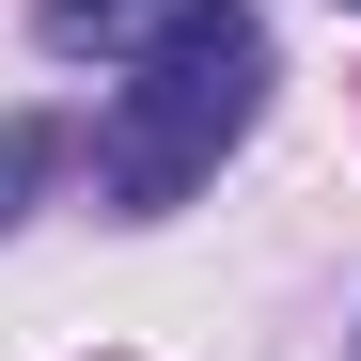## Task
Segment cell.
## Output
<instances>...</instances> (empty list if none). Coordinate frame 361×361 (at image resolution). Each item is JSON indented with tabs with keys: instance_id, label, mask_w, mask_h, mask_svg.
<instances>
[{
	"instance_id": "6da1fadb",
	"label": "cell",
	"mask_w": 361,
	"mask_h": 361,
	"mask_svg": "<svg viewBox=\"0 0 361 361\" xmlns=\"http://www.w3.org/2000/svg\"><path fill=\"white\" fill-rule=\"evenodd\" d=\"M267 79H283V63H267V32L235 16V0H220V16H189V32H157L142 79L110 94V126H94V189L126 204V220H173L235 142H252Z\"/></svg>"
},
{
	"instance_id": "7a4b0ae2",
	"label": "cell",
	"mask_w": 361,
	"mask_h": 361,
	"mask_svg": "<svg viewBox=\"0 0 361 361\" xmlns=\"http://www.w3.org/2000/svg\"><path fill=\"white\" fill-rule=\"evenodd\" d=\"M189 16H220V0H32V47L47 63H142V47L189 32Z\"/></svg>"
},
{
	"instance_id": "3957f363",
	"label": "cell",
	"mask_w": 361,
	"mask_h": 361,
	"mask_svg": "<svg viewBox=\"0 0 361 361\" xmlns=\"http://www.w3.org/2000/svg\"><path fill=\"white\" fill-rule=\"evenodd\" d=\"M47 157H63V142H47V126H0V235H16V204L47 189Z\"/></svg>"
},
{
	"instance_id": "277c9868",
	"label": "cell",
	"mask_w": 361,
	"mask_h": 361,
	"mask_svg": "<svg viewBox=\"0 0 361 361\" xmlns=\"http://www.w3.org/2000/svg\"><path fill=\"white\" fill-rule=\"evenodd\" d=\"M345 16H361V0H345Z\"/></svg>"
}]
</instances>
